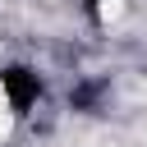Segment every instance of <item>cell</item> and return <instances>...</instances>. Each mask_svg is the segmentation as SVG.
I'll return each mask as SVG.
<instances>
[{
	"label": "cell",
	"mask_w": 147,
	"mask_h": 147,
	"mask_svg": "<svg viewBox=\"0 0 147 147\" xmlns=\"http://www.w3.org/2000/svg\"><path fill=\"white\" fill-rule=\"evenodd\" d=\"M96 96H101V83H87V87H78V92H74V106H78V110H92V106H96Z\"/></svg>",
	"instance_id": "2"
},
{
	"label": "cell",
	"mask_w": 147,
	"mask_h": 147,
	"mask_svg": "<svg viewBox=\"0 0 147 147\" xmlns=\"http://www.w3.org/2000/svg\"><path fill=\"white\" fill-rule=\"evenodd\" d=\"M0 92H5V106L14 115H28L46 87H41V74L32 64H9V69H0Z\"/></svg>",
	"instance_id": "1"
},
{
	"label": "cell",
	"mask_w": 147,
	"mask_h": 147,
	"mask_svg": "<svg viewBox=\"0 0 147 147\" xmlns=\"http://www.w3.org/2000/svg\"><path fill=\"white\" fill-rule=\"evenodd\" d=\"M96 5H101V0H87V9H96Z\"/></svg>",
	"instance_id": "3"
}]
</instances>
